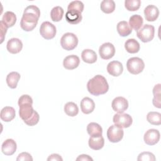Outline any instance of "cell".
Instances as JSON below:
<instances>
[{
  "mask_svg": "<svg viewBox=\"0 0 161 161\" xmlns=\"http://www.w3.org/2000/svg\"><path fill=\"white\" fill-rule=\"evenodd\" d=\"M78 44V38L77 36L72 33H65L60 39V45L62 47L66 50H74Z\"/></svg>",
  "mask_w": 161,
  "mask_h": 161,
  "instance_id": "6",
  "label": "cell"
},
{
  "mask_svg": "<svg viewBox=\"0 0 161 161\" xmlns=\"http://www.w3.org/2000/svg\"><path fill=\"white\" fill-rule=\"evenodd\" d=\"M101 9L106 14L113 13L115 9V3L113 0H104L101 3Z\"/></svg>",
  "mask_w": 161,
  "mask_h": 161,
  "instance_id": "29",
  "label": "cell"
},
{
  "mask_svg": "<svg viewBox=\"0 0 161 161\" xmlns=\"http://www.w3.org/2000/svg\"><path fill=\"white\" fill-rule=\"evenodd\" d=\"M147 119L152 125H160L161 124V114L158 112L150 111L147 115Z\"/></svg>",
  "mask_w": 161,
  "mask_h": 161,
  "instance_id": "31",
  "label": "cell"
},
{
  "mask_svg": "<svg viewBox=\"0 0 161 161\" xmlns=\"http://www.w3.org/2000/svg\"><path fill=\"white\" fill-rule=\"evenodd\" d=\"M80 109L83 113L84 114H89L92 113L95 108V103L94 101L88 97H84L80 101Z\"/></svg>",
  "mask_w": 161,
  "mask_h": 161,
  "instance_id": "18",
  "label": "cell"
},
{
  "mask_svg": "<svg viewBox=\"0 0 161 161\" xmlns=\"http://www.w3.org/2000/svg\"><path fill=\"white\" fill-rule=\"evenodd\" d=\"M156 160L154 155L148 152H144L140 153L138 156V161H155Z\"/></svg>",
  "mask_w": 161,
  "mask_h": 161,
  "instance_id": "36",
  "label": "cell"
},
{
  "mask_svg": "<svg viewBox=\"0 0 161 161\" xmlns=\"http://www.w3.org/2000/svg\"><path fill=\"white\" fill-rule=\"evenodd\" d=\"M19 79L20 74L17 72H12L8 74L6 77V83L10 88L15 89Z\"/></svg>",
  "mask_w": 161,
  "mask_h": 161,
  "instance_id": "27",
  "label": "cell"
},
{
  "mask_svg": "<svg viewBox=\"0 0 161 161\" xmlns=\"http://www.w3.org/2000/svg\"><path fill=\"white\" fill-rule=\"evenodd\" d=\"M126 68L130 73L136 75L143 71L145 64L143 60L139 57H131L126 62Z\"/></svg>",
  "mask_w": 161,
  "mask_h": 161,
  "instance_id": "5",
  "label": "cell"
},
{
  "mask_svg": "<svg viewBox=\"0 0 161 161\" xmlns=\"http://www.w3.org/2000/svg\"><path fill=\"white\" fill-rule=\"evenodd\" d=\"M15 110L13 107L6 106L1 111V119L5 122H9L15 118Z\"/></svg>",
  "mask_w": 161,
  "mask_h": 161,
  "instance_id": "19",
  "label": "cell"
},
{
  "mask_svg": "<svg viewBox=\"0 0 161 161\" xmlns=\"http://www.w3.org/2000/svg\"><path fill=\"white\" fill-rule=\"evenodd\" d=\"M99 53L103 59H110L114 55L115 48L111 43H104L100 46L99 48Z\"/></svg>",
  "mask_w": 161,
  "mask_h": 161,
  "instance_id": "10",
  "label": "cell"
},
{
  "mask_svg": "<svg viewBox=\"0 0 161 161\" xmlns=\"http://www.w3.org/2000/svg\"><path fill=\"white\" fill-rule=\"evenodd\" d=\"M87 131L91 136H99L102 135L103 129L99 124L92 122L88 124Z\"/></svg>",
  "mask_w": 161,
  "mask_h": 161,
  "instance_id": "25",
  "label": "cell"
},
{
  "mask_svg": "<svg viewBox=\"0 0 161 161\" xmlns=\"http://www.w3.org/2000/svg\"><path fill=\"white\" fill-rule=\"evenodd\" d=\"M123 135L124 131L123 129L116 125H111L107 131L108 138L112 143H117L121 141Z\"/></svg>",
  "mask_w": 161,
  "mask_h": 161,
  "instance_id": "9",
  "label": "cell"
},
{
  "mask_svg": "<svg viewBox=\"0 0 161 161\" xmlns=\"http://www.w3.org/2000/svg\"><path fill=\"white\" fill-rule=\"evenodd\" d=\"M155 34V28L151 25H145L136 32L137 37L144 43L149 42L153 40Z\"/></svg>",
  "mask_w": 161,
  "mask_h": 161,
  "instance_id": "4",
  "label": "cell"
},
{
  "mask_svg": "<svg viewBox=\"0 0 161 161\" xmlns=\"http://www.w3.org/2000/svg\"><path fill=\"white\" fill-rule=\"evenodd\" d=\"M87 89L90 94L97 96L106 93L109 89V85L104 77L96 75L88 81Z\"/></svg>",
  "mask_w": 161,
  "mask_h": 161,
  "instance_id": "3",
  "label": "cell"
},
{
  "mask_svg": "<svg viewBox=\"0 0 161 161\" xmlns=\"http://www.w3.org/2000/svg\"><path fill=\"white\" fill-rule=\"evenodd\" d=\"M82 60L87 64H93L97 60V55L96 52L91 49H85L81 53Z\"/></svg>",
  "mask_w": 161,
  "mask_h": 161,
  "instance_id": "23",
  "label": "cell"
},
{
  "mask_svg": "<svg viewBox=\"0 0 161 161\" xmlns=\"http://www.w3.org/2000/svg\"><path fill=\"white\" fill-rule=\"evenodd\" d=\"M125 48L128 53H135L138 52L140 48V43L135 39L130 38L125 42Z\"/></svg>",
  "mask_w": 161,
  "mask_h": 161,
  "instance_id": "24",
  "label": "cell"
},
{
  "mask_svg": "<svg viewBox=\"0 0 161 161\" xmlns=\"http://www.w3.org/2000/svg\"><path fill=\"white\" fill-rule=\"evenodd\" d=\"M23 48V43L21 41L16 38H13L8 40L6 45L8 51L13 54L19 53Z\"/></svg>",
  "mask_w": 161,
  "mask_h": 161,
  "instance_id": "14",
  "label": "cell"
},
{
  "mask_svg": "<svg viewBox=\"0 0 161 161\" xmlns=\"http://www.w3.org/2000/svg\"><path fill=\"white\" fill-rule=\"evenodd\" d=\"M143 18L138 14L132 15L129 19V25L131 28L138 31L143 25Z\"/></svg>",
  "mask_w": 161,
  "mask_h": 161,
  "instance_id": "28",
  "label": "cell"
},
{
  "mask_svg": "<svg viewBox=\"0 0 161 161\" xmlns=\"http://www.w3.org/2000/svg\"><path fill=\"white\" fill-rule=\"evenodd\" d=\"M0 28H1V43H2L4 41L5 35L7 32L8 27L3 23L2 21H0Z\"/></svg>",
  "mask_w": 161,
  "mask_h": 161,
  "instance_id": "38",
  "label": "cell"
},
{
  "mask_svg": "<svg viewBox=\"0 0 161 161\" xmlns=\"http://www.w3.org/2000/svg\"><path fill=\"white\" fill-rule=\"evenodd\" d=\"M141 5L140 0H126L125 1V6L126 9L130 11H135L138 10Z\"/></svg>",
  "mask_w": 161,
  "mask_h": 161,
  "instance_id": "34",
  "label": "cell"
},
{
  "mask_svg": "<svg viewBox=\"0 0 161 161\" xmlns=\"http://www.w3.org/2000/svg\"><path fill=\"white\" fill-rule=\"evenodd\" d=\"M113 109L118 113H123L128 108V102L123 97H116L114 98L111 104Z\"/></svg>",
  "mask_w": 161,
  "mask_h": 161,
  "instance_id": "11",
  "label": "cell"
},
{
  "mask_svg": "<svg viewBox=\"0 0 161 161\" xmlns=\"http://www.w3.org/2000/svg\"><path fill=\"white\" fill-rule=\"evenodd\" d=\"M64 9L60 6H55L52 8L50 12V17L52 21L55 22L60 21L64 15Z\"/></svg>",
  "mask_w": 161,
  "mask_h": 161,
  "instance_id": "32",
  "label": "cell"
},
{
  "mask_svg": "<svg viewBox=\"0 0 161 161\" xmlns=\"http://www.w3.org/2000/svg\"><path fill=\"white\" fill-rule=\"evenodd\" d=\"M80 64V59L78 56L70 55L67 56L63 61L64 67L68 70H73L77 68Z\"/></svg>",
  "mask_w": 161,
  "mask_h": 161,
  "instance_id": "16",
  "label": "cell"
},
{
  "mask_svg": "<svg viewBox=\"0 0 161 161\" xmlns=\"http://www.w3.org/2000/svg\"><path fill=\"white\" fill-rule=\"evenodd\" d=\"M81 13L76 11H67L65 14L66 21L71 25H76L82 20Z\"/></svg>",
  "mask_w": 161,
  "mask_h": 161,
  "instance_id": "20",
  "label": "cell"
},
{
  "mask_svg": "<svg viewBox=\"0 0 161 161\" xmlns=\"http://www.w3.org/2000/svg\"><path fill=\"white\" fill-rule=\"evenodd\" d=\"M144 15L148 21H155L159 15V10L154 5H148L144 9Z\"/></svg>",
  "mask_w": 161,
  "mask_h": 161,
  "instance_id": "17",
  "label": "cell"
},
{
  "mask_svg": "<svg viewBox=\"0 0 161 161\" xmlns=\"http://www.w3.org/2000/svg\"><path fill=\"white\" fill-rule=\"evenodd\" d=\"M123 70V67L122 64L116 60L112 61L109 62L107 65L108 72L113 76L118 77L120 75Z\"/></svg>",
  "mask_w": 161,
  "mask_h": 161,
  "instance_id": "13",
  "label": "cell"
},
{
  "mask_svg": "<svg viewBox=\"0 0 161 161\" xmlns=\"http://www.w3.org/2000/svg\"><path fill=\"white\" fill-rule=\"evenodd\" d=\"M2 21L8 28L12 27L15 25L16 21V14L12 11H6L3 14Z\"/></svg>",
  "mask_w": 161,
  "mask_h": 161,
  "instance_id": "26",
  "label": "cell"
},
{
  "mask_svg": "<svg viewBox=\"0 0 161 161\" xmlns=\"http://www.w3.org/2000/svg\"><path fill=\"white\" fill-rule=\"evenodd\" d=\"M17 161H21V160H23V161H32L33 160V158L31 157V155L27 152H22L21 153H19L16 158Z\"/></svg>",
  "mask_w": 161,
  "mask_h": 161,
  "instance_id": "37",
  "label": "cell"
},
{
  "mask_svg": "<svg viewBox=\"0 0 161 161\" xmlns=\"http://www.w3.org/2000/svg\"><path fill=\"white\" fill-rule=\"evenodd\" d=\"M17 148L16 143L13 139H7L2 144L1 151L6 155H12Z\"/></svg>",
  "mask_w": 161,
  "mask_h": 161,
  "instance_id": "15",
  "label": "cell"
},
{
  "mask_svg": "<svg viewBox=\"0 0 161 161\" xmlns=\"http://www.w3.org/2000/svg\"><path fill=\"white\" fill-rule=\"evenodd\" d=\"M56 27L49 21H44L40 28V33L43 38L46 40H50L55 37L56 35Z\"/></svg>",
  "mask_w": 161,
  "mask_h": 161,
  "instance_id": "7",
  "label": "cell"
},
{
  "mask_svg": "<svg viewBox=\"0 0 161 161\" xmlns=\"http://www.w3.org/2000/svg\"><path fill=\"white\" fill-rule=\"evenodd\" d=\"M113 120L114 125L121 128L130 127L133 122L131 116L126 113H118L114 114Z\"/></svg>",
  "mask_w": 161,
  "mask_h": 161,
  "instance_id": "8",
  "label": "cell"
},
{
  "mask_svg": "<svg viewBox=\"0 0 161 161\" xmlns=\"http://www.w3.org/2000/svg\"><path fill=\"white\" fill-rule=\"evenodd\" d=\"M84 4L80 1H72L68 5V11H76L79 13H82L84 10Z\"/></svg>",
  "mask_w": 161,
  "mask_h": 161,
  "instance_id": "35",
  "label": "cell"
},
{
  "mask_svg": "<svg viewBox=\"0 0 161 161\" xmlns=\"http://www.w3.org/2000/svg\"><path fill=\"white\" fill-rule=\"evenodd\" d=\"M40 16L39 8L35 5L27 6L23 12L21 19V28L26 31H32L36 26Z\"/></svg>",
  "mask_w": 161,
  "mask_h": 161,
  "instance_id": "2",
  "label": "cell"
},
{
  "mask_svg": "<svg viewBox=\"0 0 161 161\" xmlns=\"http://www.w3.org/2000/svg\"><path fill=\"white\" fill-rule=\"evenodd\" d=\"M117 31L121 36H127L131 33L132 29L130 26L127 21H119L116 26Z\"/></svg>",
  "mask_w": 161,
  "mask_h": 161,
  "instance_id": "22",
  "label": "cell"
},
{
  "mask_svg": "<svg viewBox=\"0 0 161 161\" xmlns=\"http://www.w3.org/2000/svg\"><path fill=\"white\" fill-rule=\"evenodd\" d=\"M64 111L69 116L74 117L79 113L77 105L73 102H68L64 106Z\"/></svg>",
  "mask_w": 161,
  "mask_h": 161,
  "instance_id": "30",
  "label": "cell"
},
{
  "mask_svg": "<svg viewBox=\"0 0 161 161\" xmlns=\"http://www.w3.org/2000/svg\"><path fill=\"white\" fill-rule=\"evenodd\" d=\"M76 160H83V161H89V160H91L92 161L93 159L89 157L88 155H86V154H82L80 155L77 158Z\"/></svg>",
  "mask_w": 161,
  "mask_h": 161,
  "instance_id": "40",
  "label": "cell"
},
{
  "mask_svg": "<svg viewBox=\"0 0 161 161\" xmlns=\"http://www.w3.org/2000/svg\"><path fill=\"white\" fill-rule=\"evenodd\" d=\"M160 137V135L158 130L156 129H150L145 132L143 139L146 144L154 145L158 142Z\"/></svg>",
  "mask_w": 161,
  "mask_h": 161,
  "instance_id": "12",
  "label": "cell"
},
{
  "mask_svg": "<svg viewBox=\"0 0 161 161\" xmlns=\"http://www.w3.org/2000/svg\"><path fill=\"white\" fill-rule=\"evenodd\" d=\"M153 104L155 107L160 108V84H158L155 85L153 89Z\"/></svg>",
  "mask_w": 161,
  "mask_h": 161,
  "instance_id": "33",
  "label": "cell"
},
{
  "mask_svg": "<svg viewBox=\"0 0 161 161\" xmlns=\"http://www.w3.org/2000/svg\"><path fill=\"white\" fill-rule=\"evenodd\" d=\"M104 145V139L101 136H91L89 139V146L91 148L94 150L101 149Z\"/></svg>",
  "mask_w": 161,
  "mask_h": 161,
  "instance_id": "21",
  "label": "cell"
},
{
  "mask_svg": "<svg viewBox=\"0 0 161 161\" xmlns=\"http://www.w3.org/2000/svg\"><path fill=\"white\" fill-rule=\"evenodd\" d=\"M32 104L33 99L29 95H22L18 99L19 116L28 126L36 125L40 119V116L33 109Z\"/></svg>",
  "mask_w": 161,
  "mask_h": 161,
  "instance_id": "1",
  "label": "cell"
},
{
  "mask_svg": "<svg viewBox=\"0 0 161 161\" xmlns=\"http://www.w3.org/2000/svg\"><path fill=\"white\" fill-rule=\"evenodd\" d=\"M47 160L48 161H50V160H56V161H62L63 159L62 158L58 155V154H57V153H53L52 155H50L48 158H47Z\"/></svg>",
  "mask_w": 161,
  "mask_h": 161,
  "instance_id": "39",
  "label": "cell"
}]
</instances>
